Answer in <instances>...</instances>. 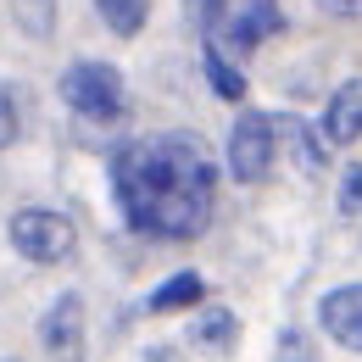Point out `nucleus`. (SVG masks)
I'll return each mask as SVG.
<instances>
[{
    "label": "nucleus",
    "mask_w": 362,
    "mask_h": 362,
    "mask_svg": "<svg viewBox=\"0 0 362 362\" xmlns=\"http://www.w3.org/2000/svg\"><path fill=\"white\" fill-rule=\"evenodd\" d=\"M112 189L139 234L195 240L218 206V168L195 134H151L117 151Z\"/></svg>",
    "instance_id": "1"
},
{
    "label": "nucleus",
    "mask_w": 362,
    "mask_h": 362,
    "mask_svg": "<svg viewBox=\"0 0 362 362\" xmlns=\"http://www.w3.org/2000/svg\"><path fill=\"white\" fill-rule=\"evenodd\" d=\"M201 17L218 50H251L284 28L279 0H201Z\"/></svg>",
    "instance_id": "2"
},
{
    "label": "nucleus",
    "mask_w": 362,
    "mask_h": 362,
    "mask_svg": "<svg viewBox=\"0 0 362 362\" xmlns=\"http://www.w3.org/2000/svg\"><path fill=\"white\" fill-rule=\"evenodd\" d=\"M62 100L78 112V117H95V123H112L123 112V73L112 62H73L62 73Z\"/></svg>",
    "instance_id": "3"
},
{
    "label": "nucleus",
    "mask_w": 362,
    "mask_h": 362,
    "mask_svg": "<svg viewBox=\"0 0 362 362\" xmlns=\"http://www.w3.org/2000/svg\"><path fill=\"white\" fill-rule=\"evenodd\" d=\"M11 245L28 257V262H67L78 251V228L67 212H50V206H23L11 212Z\"/></svg>",
    "instance_id": "4"
},
{
    "label": "nucleus",
    "mask_w": 362,
    "mask_h": 362,
    "mask_svg": "<svg viewBox=\"0 0 362 362\" xmlns=\"http://www.w3.org/2000/svg\"><path fill=\"white\" fill-rule=\"evenodd\" d=\"M273 156H279V123L268 112H240L228 129V173L240 184H257L273 173Z\"/></svg>",
    "instance_id": "5"
},
{
    "label": "nucleus",
    "mask_w": 362,
    "mask_h": 362,
    "mask_svg": "<svg viewBox=\"0 0 362 362\" xmlns=\"http://www.w3.org/2000/svg\"><path fill=\"white\" fill-rule=\"evenodd\" d=\"M40 346L56 362H84V301L78 296L50 301V313L40 317Z\"/></svg>",
    "instance_id": "6"
},
{
    "label": "nucleus",
    "mask_w": 362,
    "mask_h": 362,
    "mask_svg": "<svg viewBox=\"0 0 362 362\" xmlns=\"http://www.w3.org/2000/svg\"><path fill=\"white\" fill-rule=\"evenodd\" d=\"M317 323L334 346L346 351H362V284H340L317 301Z\"/></svg>",
    "instance_id": "7"
},
{
    "label": "nucleus",
    "mask_w": 362,
    "mask_h": 362,
    "mask_svg": "<svg viewBox=\"0 0 362 362\" xmlns=\"http://www.w3.org/2000/svg\"><path fill=\"white\" fill-rule=\"evenodd\" d=\"M317 134H323L329 151H334V145H357V139H362V78H346L340 90L329 95Z\"/></svg>",
    "instance_id": "8"
},
{
    "label": "nucleus",
    "mask_w": 362,
    "mask_h": 362,
    "mask_svg": "<svg viewBox=\"0 0 362 362\" xmlns=\"http://www.w3.org/2000/svg\"><path fill=\"white\" fill-rule=\"evenodd\" d=\"M201 296H206L201 273H173L162 290H151V313H179V307H195Z\"/></svg>",
    "instance_id": "9"
},
{
    "label": "nucleus",
    "mask_w": 362,
    "mask_h": 362,
    "mask_svg": "<svg viewBox=\"0 0 362 362\" xmlns=\"http://www.w3.org/2000/svg\"><path fill=\"white\" fill-rule=\"evenodd\" d=\"M201 67H206V78H212V90L223 95V100H245V73L240 67H228V56L218 45L201 50Z\"/></svg>",
    "instance_id": "10"
},
{
    "label": "nucleus",
    "mask_w": 362,
    "mask_h": 362,
    "mask_svg": "<svg viewBox=\"0 0 362 362\" xmlns=\"http://www.w3.org/2000/svg\"><path fill=\"white\" fill-rule=\"evenodd\" d=\"M189 340H195L201 351H228V340H234V313H223V307L201 313L195 329H189Z\"/></svg>",
    "instance_id": "11"
},
{
    "label": "nucleus",
    "mask_w": 362,
    "mask_h": 362,
    "mask_svg": "<svg viewBox=\"0 0 362 362\" xmlns=\"http://www.w3.org/2000/svg\"><path fill=\"white\" fill-rule=\"evenodd\" d=\"M95 11L112 23V34H139L145 28V0H95Z\"/></svg>",
    "instance_id": "12"
},
{
    "label": "nucleus",
    "mask_w": 362,
    "mask_h": 362,
    "mask_svg": "<svg viewBox=\"0 0 362 362\" xmlns=\"http://www.w3.org/2000/svg\"><path fill=\"white\" fill-rule=\"evenodd\" d=\"M340 212H346L351 223H362V168H346V173H340Z\"/></svg>",
    "instance_id": "13"
},
{
    "label": "nucleus",
    "mask_w": 362,
    "mask_h": 362,
    "mask_svg": "<svg viewBox=\"0 0 362 362\" xmlns=\"http://www.w3.org/2000/svg\"><path fill=\"white\" fill-rule=\"evenodd\" d=\"M279 362H313V346H307L301 329H284L279 334Z\"/></svg>",
    "instance_id": "14"
},
{
    "label": "nucleus",
    "mask_w": 362,
    "mask_h": 362,
    "mask_svg": "<svg viewBox=\"0 0 362 362\" xmlns=\"http://www.w3.org/2000/svg\"><path fill=\"white\" fill-rule=\"evenodd\" d=\"M17 139V106H11V95L0 90V151Z\"/></svg>",
    "instance_id": "15"
},
{
    "label": "nucleus",
    "mask_w": 362,
    "mask_h": 362,
    "mask_svg": "<svg viewBox=\"0 0 362 362\" xmlns=\"http://www.w3.org/2000/svg\"><path fill=\"white\" fill-rule=\"evenodd\" d=\"M329 17H362V0H317Z\"/></svg>",
    "instance_id": "16"
},
{
    "label": "nucleus",
    "mask_w": 362,
    "mask_h": 362,
    "mask_svg": "<svg viewBox=\"0 0 362 362\" xmlns=\"http://www.w3.org/2000/svg\"><path fill=\"white\" fill-rule=\"evenodd\" d=\"M145 362H179V351H173V346H156V351H151Z\"/></svg>",
    "instance_id": "17"
}]
</instances>
